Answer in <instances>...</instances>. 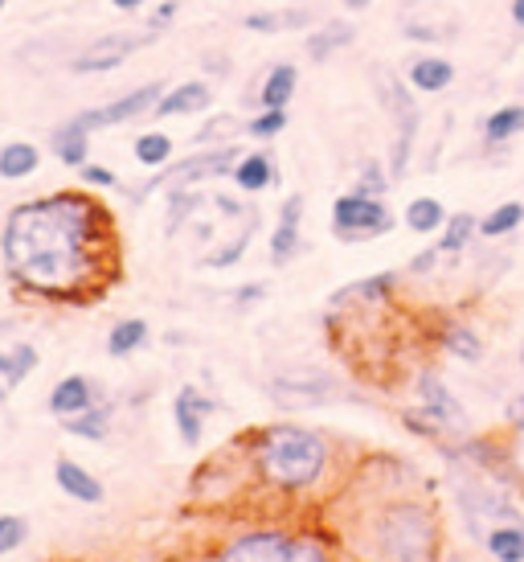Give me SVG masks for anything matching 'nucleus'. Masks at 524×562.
<instances>
[{
	"label": "nucleus",
	"mask_w": 524,
	"mask_h": 562,
	"mask_svg": "<svg viewBox=\"0 0 524 562\" xmlns=\"http://www.w3.org/2000/svg\"><path fill=\"white\" fill-rule=\"evenodd\" d=\"M0 263L25 296L87 304L119 280L115 214L87 186L30 198L4 214Z\"/></svg>",
	"instance_id": "nucleus-1"
},
{
	"label": "nucleus",
	"mask_w": 524,
	"mask_h": 562,
	"mask_svg": "<svg viewBox=\"0 0 524 562\" xmlns=\"http://www.w3.org/2000/svg\"><path fill=\"white\" fill-rule=\"evenodd\" d=\"M254 476L275 493H311L328 476L332 448L316 427L304 423H266L250 439Z\"/></svg>",
	"instance_id": "nucleus-2"
},
{
	"label": "nucleus",
	"mask_w": 524,
	"mask_h": 562,
	"mask_svg": "<svg viewBox=\"0 0 524 562\" xmlns=\"http://www.w3.org/2000/svg\"><path fill=\"white\" fill-rule=\"evenodd\" d=\"M369 550L377 562H434L438 554V526L434 514L418 501H386L369 517Z\"/></svg>",
	"instance_id": "nucleus-3"
},
{
	"label": "nucleus",
	"mask_w": 524,
	"mask_h": 562,
	"mask_svg": "<svg viewBox=\"0 0 524 562\" xmlns=\"http://www.w3.org/2000/svg\"><path fill=\"white\" fill-rule=\"evenodd\" d=\"M414 94L418 91L406 82V75H394V70H381V75H377V99H381V108H386L389 120H394V140H389V157H386L394 181H401V177L410 172L418 132H422V108H418Z\"/></svg>",
	"instance_id": "nucleus-4"
},
{
	"label": "nucleus",
	"mask_w": 524,
	"mask_h": 562,
	"mask_svg": "<svg viewBox=\"0 0 524 562\" xmlns=\"http://www.w3.org/2000/svg\"><path fill=\"white\" fill-rule=\"evenodd\" d=\"M238 157H242L238 144L197 148V153H189V157L172 160L164 169H156L152 177H148L144 186L132 189L127 198H132V202H144V198H152L160 189H197V186H205V181H226L233 172V165H238Z\"/></svg>",
	"instance_id": "nucleus-5"
},
{
	"label": "nucleus",
	"mask_w": 524,
	"mask_h": 562,
	"mask_svg": "<svg viewBox=\"0 0 524 562\" xmlns=\"http://www.w3.org/2000/svg\"><path fill=\"white\" fill-rule=\"evenodd\" d=\"M217 562H332L328 547L311 533L287 530H247L230 538Z\"/></svg>",
	"instance_id": "nucleus-6"
},
{
	"label": "nucleus",
	"mask_w": 524,
	"mask_h": 562,
	"mask_svg": "<svg viewBox=\"0 0 524 562\" xmlns=\"http://www.w3.org/2000/svg\"><path fill=\"white\" fill-rule=\"evenodd\" d=\"M394 231V210L386 205V198H369V193H340L337 202H332V235L340 243H373V238H381Z\"/></svg>",
	"instance_id": "nucleus-7"
},
{
	"label": "nucleus",
	"mask_w": 524,
	"mask_h": 562,
	"mask_svg": "<svg viewBox=\"0 0 524 562\" xmlns=\"http://www.w3.org/2000/svg\"><path fill=\"white\" fill-rule=\"evenodd\" d=\"M160 37L156 30H115V33H103V37H94V42H87V46H78V54L70 58V75H87V79H94V75H111V70H119V66L127 63V58H136L139 49H148Z\"/></svg>",
	"instance_id": "nucleus-8"
},
{
	"label": "nucleus",
	"mask_w": 524,
	"mask_h": 562,
	"mask_svg": "<svg viewBox=\"0 0 524 562\" xmlns=\"http://www.w3.org/2000/svg\"><path fill=\"white\" fill-rule=\"evenodd\" d=\"M164 87L169 82H144V87H132V91L115 94L111 103H99V108H87L78 111L75 120L87 132H103V127H119V124H136V120H144V115H156V103H160V94H164Z\"/></svg>",
	"instance_id": "nucleus-9"
},
{
	"label": "nucleus",
	"mask_w": 524,
	"mask_h": 562,
	"mask_svg": "<svg viewBox=\"0 0 524 562\" xmlns=\"http://www.w3.org/2000/svg\"><path fill=\"white\" fill-rule=\"evenodd\" d=\"M344 386L340 378H332L328 370H283V374L271 378V398L283 406H324V403H340L344 398Z\"/></svg>",
	"instance_id": "nucleus-10"
},
{
	"label": "nucleus",
	"mask_w": 524,
	"mask_h": 562,
	"mask_svg": "<svg viewBox=\"0 0 524 562\" xmlns=\"http://www.w3.org/2000/svg\"><path fill=\"white\" fill-rule=\"evenodd\" d=\"M414 394H418V411L434 419V427L447 436V431H467V406L459 403V394L451 391L443 378L434 370H422L414 378Z\"/></svg>",
	"instance_id": "nucleus-11"
},
{
	"label": "nucleus",
	"mask_w": 524,
	"mask_h": 562,
	"mask_svg": "<svg viewBox=\"0 0 524 562\" xmlns=\"http://www.w3.org/2000/svg\"><path fill=\"white\" fill-rule=\"evenodd\" d=\"M304 193H287L283 205H278V222L275 231H271V263L275 267H287L304 250Z\"/></svg>",
	"instance_id": "nucleus-12"
},
{
	"label": "nucleus",
	"mask_w": 524,
	"mask_h": 562,
	"mask_svg": "<svg viewBox=\"0 0 524 562\" xmlns=\"http://www.w3.org/2000/svg\"><path fill=\"white\" fill-rule=\"evenodd\" d=\"M217 87L209 79H185L176 87H164L160 103H156V120H181V115H205L214 108Z\"/></svg>",
	"instance_id": "nucleus-13"
},
{
	"label": "nucleus",
	"mask_w": 524,
	"mask_h": 562,
	"mask_svg": "<svg viewBox=\"0 0 524 562\" xmlns=\"http://www.w3.org/2000/svg\"><path fill=\"white\" fill-rule=\"evenodd\" d=\"M214 411H217V403L205 398L193 382L176 391V398H172V423H176V436H181L185 448H197L201 439H205V423H209Z\"/></svg>",
	"instance_id": "nucleus-14"
},
{
	"label": "nucleus",
	"mask_w": 524,
	"mask_h": 562,
	"mask_svg": "<svg viewBox=\"0 0 524 562\" xmlns=\"http://www.w3.org/2000/svg\"><path fill=\"white\" fill-rule=\"evenodd\" d=\"M99 398H103V391H99V382H94V378L66 374L49 386L46 406H49V415H54V419H75V415H82V411H91Z\"/></svg>",
	"instance_id": "nucleus-15"
},
{
	"label": "nucleus",
	"mask_w": 524,
	"mask_h": 562,
	"mask_svg": "<svg viewBox=\"0 0 524 562\" xmlns=\"http://www.w3.org/2000/svg\"><path fill=\"white\" fill-rule=\"evenodd\" d=\"M54 481H58V488H62L70 501H78V505H103V501H107L103 481H99L91 469H82L78 460H70V456H58Z\"/></svg>",
	"instance_id": "nucleus-16"
},
{
	"label": "nucleus",
	"mask_w": 524,
	"mask_h": 562,
	"mask_svg": "<svg viewBox=\"0 0 524 562\" xmlns=\"http://www.w3.org/2000/svg\"><path fill=\"white\" fill-rule=\"evenodd\" d=\"M406 82L418 94H443L455 82V63L447 54H414V63L406 66Z\"/></svg>",
	"instance_id": "nucleus-17"
},
{
	"label": "nucleus",
	"mask_w": 524,
	"mask_h": 562,
	"mask_svg": "<svg viewBox=\"0 0 524 562\" xmlns=\"http://www.w3.org/2000/svg\"><path fill=\"white\" fill-rule=\"evenodd\" d=\"M49 153L62 160L66 169L78 172L87 160H91V132L70 115V120H62V124L49 132Z\"/></svg>",
	"instance_id": "nucleus-18"
},
{
	"label": "nucleus",
	"mask_w": 524,
	"mask_h": 562,
	"mask_svg": "<svg viewBox=\"0 0 524 562\" xmlns=\"http://www.w3.org/2000/svg\"><path fill=\"white\" fill-rule=\"evenodd\" d=\"M275 177H278L275 157H271L266 148L242 153V157H238V165H233V172H230L233 189H238V193H250V198H254V193H262V189L275 186Z\"/></svg>",
	"instance_id": "nucleus-19"
},
{
	"label": "nucleus",
	"mask_w": 524,
	"mask_h": 562,
	"mask_svg": "<svg viewBox=\"0 0 524 562\" xmlns=\"http://www.w3.org/2000/svg\"><path fill=\"white\" fill-rule=\"evenodd\" d=\"M356 25L353 21H320L316 30L304 37V49H308L311 63H328V58H337L340 49H349L356 42Z\"/></svg>",
	"instance_id": "nucleus-20"
},
{
	"label": "nucleus",
	"mask_w": 524,
	"mask_h": 562,
	"mask_svg": "<svg viewBox=\"0 0 524 562\" xmlns=\"http://www.w3.org/2000/svg\"><path fill=\"white\" fill-rule=\"evenodd\" d=\"M295 91H299V66L275 63V66H266L259 91H254V103H259V108H292Z\"/></svg>",
	"instance_id": "nucleus-21"
},
{
	"label": "nucleus",
	"mask_w": 524,
	"mask_h": 562,
	"mask_svg": "<svg viewBox=\"0 0 524 562\" xmlns=\"http://www.w3.org/2000/svg\"><path fill=\"white\" fill-rule=\"evenodd\" d=\"M394 288H398V271H377V276H365V280L356 283H344L340 292H332V308L340 304H381V300L394 296Z\"/></svg>",
	"instance_id": "nucleus-22"
},
{
	"label": "nucleus",
	"mask_w": 524,
	"mask_h": 562,
	"mask_svg": "<svg viewBox=\"0 0 524 562\" xmlns=\"http://www.w3.org/2000/svg\"><path fill=\"white\" fill-rule=\"evenodd\" d=\"M311 25V9H254V13L242 16V30L262 33V37H275V33L287 30H308Z\"/></svg>",
	"instance_id": "nucleus-23"
},
{
	"label": "nucleus",
	"mask_w": 524,
	"mask_h": 562,
	"mask_svg": "<svg viewBox=\"0 0 524 562\" xmlns=\"http://www.w3.org/2000/svg\"><path fill=\"white\" fill-rule=\"evenodd\" d=\"M479 136L488 148H504L512 144L516 136H524V103H504V108H495L483 124H479Z\"/></svg>",
	"instance_id": "nucleus-24"
},
{
	"label": "nucleus",
	"mask_w": 524,
	"mask_h": 562,
	"mask_svg": "<svg viewBox=\"0 0 524 562\" xmlns=\"http://www.w3.org/2000/svg\"><path fill=\"white\" fill-rule=\"evenodd\" d=\"M37 366H42V353H37L30 341L4 345V349H0V382H4V391H16L25 378H33Z\"/></svg>",
	"instance_id": "nucleus-25"
},
{
	"label": "nucleus",
	"mask_w": 524,
	"mask_h": 562,
	"mask_svg": "<svg viewBox=\"0 0 524 562\" xmlns=\"http://www.w3.org/2000/svg\"><path fill=\"white\" fill-rule=\"evenodd\" d=\"M42 169V148L33 140H9L0 148V181H30Z\"/></svg>",
	"instance_id": "nucleus-26"
},
{
	"label": "nucleus",
	"mask_w": 524,
	"mask_h": 562,
	"mask_svg": "<svg viewBox=\"0 0 524 562\" xmlns=\"http://www.w3.org/2000/svg\"><path fill=\"white\" fill-rule=\"evenodd\" d=\"M132 157H136V165L156 172L176 160V140H172L169 132H160V127H148V132H139L136 140H132Z\"/></svg>",
	"instance_id": "nucleus-27"
},
{
	"label": "nucleus",
	"mask_w": 524,
	"mask_h": 562,
	"mask_svg": "<svg viewBox=\"0 0 524 562\" xmlns=\"http://www.w3.org/2000/svg\"><path fill=\"white\" fill-rule=\"evenodd\" d=\"M406 226L414 231V235H438L443 226H447V205L438 202V198H431V193H418V198H410V205H406Z\"/></svg>",
	"instance_id": "nucleus-28"
},
{
	"label": "nucleus",
	"mask_w": 524,
	"mask_h": 562,
	"mask_svg": "<svg viewBox=\"0 0 524 562\" xmlns=\"http://www.w3.org/2000/svg\"><path fill=\"white\" fill-rule=\"evenodd\" d=\"M148 341H152V328H148V321H139V316H124V321H115V325H111L107 353H111V358H132V353H139Z\"/></svg>",
	"instance_id": "nucleus-29"
},
{
	"label": "nucleus",
	"mask_w": 524,
	"mask_h": 562,
	"mask_svg": "<svg viewBox=\"0 0 524 562\" xmlns=\"http://www.w3.org/2000/svg\"><path fill=\"white\" fill-rule=\"evenodd\" d=\"M111 419H115V406L99 398L91 411H82L75 419H62V431L78 439H91V443H103V439L111 436Z\"/></svg>",
	"instance_id": "nucleus-30"
},
{
	"label": "nucleus",
	"mask_w": 524,
	"mask_h": 562,
	"mask_svg": "<svg viewBox=\"0 0 524 562\" xmlns=\"http://www.w3.org/2000/svg\"><path fill=\"white\" fill-rule=\"evenodd\" d=\"M254 231H259V214L250 210V222L238 231V235L230 238V243H221L217 250H209L205 259H201V267H209V271H230V267L242 263V255L250 250V243H254Z\"/></svg>",
	"instance_id": "nucleus-31"
},
{
	"label": "nucleus",
	"mask_w": 524,
	"mask_h": 562,
	"mask_svg": "<svg viewBox=\"0 0 524 562\" xmlns=\"http://www.w3.org/2000/svg\"><path fill=\"white\" fill-rule=\"evenodd\" d=\"M438 345H443V353H451V358L459 361H483V337L471 325H463V321H451L438 333Z\"/></svg>",
	"instance_id": "nucleus-32"
},
{
	"label": "nucleus",
	"mask_w": 524,
	"mask_h": 562,
	"mask_svg": "<svg viewBox=\"0 0 524 562\" xmlns=\"http://www.w3.org/2000/svg\"><path fill=\"white\" fill-rule=\"evenodd\" d=\"M483 547L495 562H524V526L509 521V526H492L483 533Z\"/></svg>",
	"instance_id": "nucleus-33"
},
{
	"label": "nucleus",
	"mask_w": 524,
	"mask_h": 562,
	"mask_svg": "<svg viewBox=\"0 0 524 562\" xmlns=\"http://www.w3.org/2000/svg\"><path fill=\"white\" fill-rule=\"evenodd\" d=\"M476 235H479V218L467 214V210H459V214H451L447 226L438 231V243H434V247L443 250V255H463V250L476 243Z\"/></svg>",
	"instance_id": "nucleus-34"
},
{
	"label": "nucleus",
	"mask_w": 524,
	"mask_h": 562,
	"mask_svg": "<svg viewBox=\"0 0 524 562\" xmlns=\"http://www.w3.org/2000/svg\"><path fill=\"white\" fill-rule=\"evenodd\" d=\"M287 124H292V115H287V108H259V111H254V115L247 120V124H242V132H247L250 140L271 144V140H278V136L287 132Z\"/></svg>",
	"instance_id": "nucleus-35"
},
{
	"label": "nucleus",
	"mask_w": 524,
	"mask_h": 562,
	"mask_svg": "<svg viewBox=\"0 0 524 562\" xmlns=\"http://www.w3.org/2000/svg\"><path fill=\"white\" fill-rule=\"evenodd\" d=\"M524 222V205L521 202H500L492 214L479 218V238H504L512 231H521Z\"/></svg>",
	"instance_id": "nucleus-36"
},
{
	"label": "nucleus",
	"mask_w": 524,
	"mask_h": 562,
	"mask_svg": "<svg viewBox=\"0 0 524 562\" xmlns=\"http://www.w3.org/2000/svg\"><path fill=\"white\" fill-rule=\"evenodd\" d=\"M164 193H169V226H164L169 235H176V231L197 214L201 205L209 202L201 189H164Z\"/></svg>",
	"instance_id": "nucleus-37"
},
{
	"label": "nucleus",
	"mask_w": 524,
	"mask_h": 562,
	"mask_svg": "<svg viewBox=\"0 0 524 562\" xmlns=\"http://www.w3.org/2000/svg\"><path fill=\"white\" fill-rule=\"evenodd\" d=\"M356 193H369V198H386L389 189H394V177H389V165L381 157H369L361 160V169H356Z\"/></svg>",
	"instance_id": "nucleus-38"
},
{
	"label": "nucleus",
	"mask_w": 524,
	"mask_h": 562,
	"mask_svg": "<svg viewBox=\"0 0 524 562\" xmlns=\"http://www.w3.org/2000/svg\"><path fill=\"white\" fill-rule=\"evenodd\" d=\"M30 542V521L21 514H0V559Z\"/></svg>",
	"instance_id": "nucleus-39"
},
{
	"label": "nucleus",
	"mask_w": 524,
	"mask_h": 562,
	"mask_svg": "<svg viewBox=\"0 0 524 562\" xmlns=\"http://www.w3.org/2000/svg\"><path fill=\"white\" fill-rule=\"evenodd\" d=\"M230 132H233V115H214V120H205V127L197 132V144H201V148H214V144H233Z\"/></svg>",
	"instance_id": "nucleus-40"
},
{
	"label": "nucleus",
	"mask_w": 524,
	"mask_h": 562,
	"mask_svg": "<svg viewBox=\"0 0 524 562\" xmlns=\"http://www.w3.org/2000/svg\"><path fill=\"white\" fill-rule=\"evenodd\" d=\"M78 181L87 189H119V177H115V169H107V165H94V160H87L82 169H78Z\"/></svg>",
	"instance_id": "nucleus-41"
},
{
	"label": "nucleus",
	"mask_w": 524,
	"mask_h": 562,
	"mask_svg": "<svg viewBox=\"0 0 524 562\" xmlns=\"http://www.w3.org/2000/svg\"><path fill=\"white\" fill-rule=\"evenodd\" d=\"M176 13H181V4H176V0H160V4L152 9V16H148V25H152L156 33H164L172 21H176Z\"/></svg>",
	"instance_id": "nucleus-42"
},
{
	"label": "nucleus",
	"mask_w": 524,
	"mask_h": 562,
	"mask_svg": "<svg viewBox=\"0 0 524 562\" xmlns=\"http://www.w3.org/2000/svg\"><path fill=\"white\" fill-rule=\"evenodd\" d=\"M438 263H443V250H438V247L418 250L414 259H410V276H431V271H434Z\"/></svg>",
	"instance_id": "nucleus-43"
},
{
	"label": "nucleus",
	"mask_w": 524,
	"mask_h": 562,
	"mask_svg": "<svg viewBox=\"0 0 524 562\" xmlns=\"http://www.w3.org/2000/svg\"><path fill=\"white\" fill-rule=\"evenodd\" d=\"M233 308H254L259 300H266V288L262 283H242V288H233Z\"/></svg>",
	"instance_id": "nucleus-44"
},
{
	"label": "nucleus",
	"mask_w": 524,
	"mask_h": 562,
	"mask_svg": "<svg viewBox=\"0 0 524 562\" xmlns=\"http://www.w3.org/2000/svg\"><path fill=\"white\" fill-rule=\"evenodd\" d=\"M504 423H509L516 436H524V391L509 398V406H504Z\"/></svg>",
	"instance_id": "nucleus-45"
},
{
	"label": "nucleus",
	"mask_w": 524,
	"mask_h": 562,
	"mask_svg": "<svg viewBox=\"0 0 524 562\" xmlns=\"http://www.w3.org/2000/svg\"><path fill=\"white\" fill-rule=\"evenodd\" d=\"M214 210L221 214V218H242V214H250L238 198H226V193H214Z\"/></svg>",
	"instance_id": "nucleus-46"
},
{
	"label": "nucleus",
	"mask_w": 524,
	"mask_h": 562,
	"mask_svg": "<svg viewBox=\"0 0 524 562\" xmlns=\"http://www.w3.org/2000/svg\"><path fill=\"white\" fill-rule=\"evenodd\" d=\"M205 75H214V79H226V75H230V63H226L221 54H205Z\"/></svg>",
	"instance_id": "nucleus-47"
},
{
	"label": "nucleus",
	"mask_w": 524,
	"mask_h": 562,
	"mask_svg": "<svg viewBox=\"0 0 524 562\" xmlns=\"http://www.w3.org/2000/svg\"><path fill=\"white\" fill-rule=\"evenodd\" d=\"M111 9H119V13H139V9H148V0H111Z\"/></svg>",
	"instance_id": "nucleus-48"
},
{
	"label": "nucleus",
	"mask_w": 524,
	"mask_h": 562,
	"mask_svg": "<svg viewBox=\"0 0 524 562\" xmlns=\"http://www.w3.org/2000/svg\"><path fill=\"white\" fill-rule=\"evenodd\" d=\"M509 16H512V25L524 33V0H509Z\"/></svg>",
	"instance_id": "nucleus-49"
},
{
	"label": "nucleus",
	"mask_w": 524,
	"mask_h": 562,
	"mask_svg": "<svg viewBox=\"0 0 524 562\" xmlns=\"http://www.w3.org/2000/svg\"><path fill=\"white\" fill-rule=\"evenodd\" d=\"M340 4H344V9H349V13H365V9H369L373 0H340Z\"/></svg>",
	"instance_id": "nucleus-50"
},
{
	"label": "nucleus",
	"mask_w": 524,
	"mask_h": 562,
	"mask_svg": "<svg viewBox=\"0 0 524 562\" xmlns=\"http://www.w3.org/2000/svg\"><path fill=\"white\" fill-rule=\"evenodd\" d=\"M9 333H16V321H13V316H4V321H0V337H9Z\"/></svg>",
	"instance_id": "nucleus-51"
},
{
	"label": "nucleus",
	"mask_w": 524,
	"mask_h": 562,
	"mask_svg": "<svg viewBox=\"0 0 524 562\" xmlns=\"http://www.w3.org/2000/svg\"><path fill=\"white\" fill-rule=\"evenodd\" d=\"M521 374H524V345H521Z\"/></svg>",
	"instance_id": "nucleus-52"
},
{
	"label": "nucleus",
	"mask_w": 524,
	"mask_h": 562,
	"mask_svg": "<svg viewBox=\"0 0 524 562\" xmlns=\"http://www.w3.org/2000/svg\"><path fill=\"white\" fill-rule=\"evenodd\" d=\"M4 9H9V0H0V13H4Z\"/></svg>",
	"instance_id": "nucleus-53"
}]
</instances>
